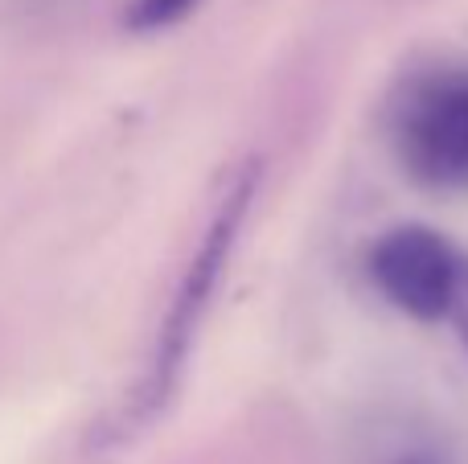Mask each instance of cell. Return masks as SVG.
<instances>
[{"mask_svg":"<svg viewBox=\"0 0 468 464\" xmlns=\"http://www.w3.org/2000/svg\"><path fill=\"white\" fill-rule=\"evenodd\" d=\"M194 8L197 0H136L128 13V25L136 33H153V29H165V25H177Z\"/></svg>","mask_w":468,"mask_h":464,"instance_id":"4","label":"cell"},{"mask_svg":"<svg viewBox=\"0 0 468 464\" xmlns=\"http://www.w3.org/2000/svg\"><path fill=\"white\" fill-rule=\"evenodd\" d=\"M461 333L464 350H468V259H461V271H456V288H452V301H448V317Z\"/></svg>","mask_w":468,"mask_h":464,"instance_id":"5","label":"cell"},{"mask_svg":"<svg viewBox=\"0 0 468 464\" xmlns=\"http://www.w3.org/2000/svg\"><path fill=\"white\" fill-rule=\"evenodd\" d=\"M250 189H255V173L239 177V185L222 197V206L214 210V222L206 227V238L197 247L194 263H189L186 279H181V292L173 301L169 317H165V329H161V342H156V358L148 366V383H144V399L140 407H161L169 399L173 383L181 374V362L189 353V342H194L197 325H202V312L214 296V284H218L222 268H227V255H230V243L242 227V214L250 206Z\"/></svg>","mask_w":468,"mask_h":464,"instance_id":"2","label":"cell"},{"mask_svg":"<svg viewBox=\"0 0 468 464\" xmlns=\"http://www.w3.org/2000/svg\"><path fill=\"white\" fill-rule=\"evenodd\" d=\"M390 136L420 185L468 189V70L415 74L395 99Z\"/></svg>","mask_w":468,"mask_h":464,"instance_id":"1","label":"cell"},{"mask_svg":"<svg viewBox=\"0 0 468 464\" xmlns=\"http://www.w3.org/2000/svg\"><path fill=\"white\" fill-rule=\"evenodd\" d=\"M461 255L428 227H399L374 247L370 276L399 312L415 321H444L456 288Z\"/></svg>","mask_w":468,"mask_h":464,"instance_id":"3","label":"cell"}]
</instances>
